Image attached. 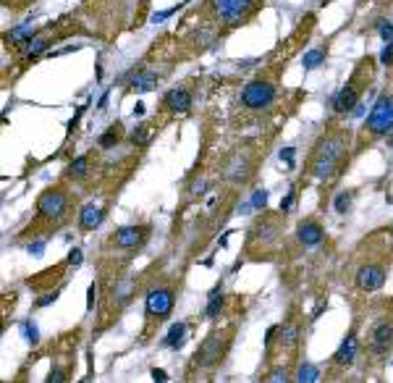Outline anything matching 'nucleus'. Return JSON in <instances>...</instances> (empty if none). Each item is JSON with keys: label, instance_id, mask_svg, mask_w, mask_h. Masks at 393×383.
<instances>
[{"label": "nucleus", "instance_id": "obj_1", "mask_svg": "<svg viewBox=\"0 0 393 383\" xmlns=\"http://www.w3.org/2000/svg\"><path fill=\"white\" fill-rule=\"evenodd\" d=\"M364 244H367V252H364V247H359L362 255L354 270V286L364 291V294H373V291H380L385 284L388 263H390V231L380 229Z\"/></svg>", "mask_w": 393, "mask_h": 383}, {"label": "nucleus", "instance_id": "obj_2", "mask_svg": "<svg viewBox=\"0 0 393 383\" xmlns=\"http://www.w3.org/2000/svg\"><path fill=\"white\" fill-rule=\"evenodd\" d=\"M346 163H349V131L336 126V129H328L315 142L307 168H309V176L328 182V178H336L343 173Z\"/></svg>", "mask_w": 393, "mask_h": 383}, {"label": "nucleus", "instance_id": "obj_3", "mask_svg": "<svg viewBox=\"0 0 393 383\" xmlns=\"http://www.w3.org/2000/svg\"><path fill=\"white\" fill-rule=\"evenodd\" d=\"M375 79V58L373 55H367L357 63V69L351 71L349 82L343 84V89L336 95L333 100V113L336 116H346V113H351V110L359 105L362 95H364V89L369 87V82Z\"/></svg>", "mask_w": 393, "mask_h": 383}, {"label": "nucleus", "instance_id": "obj_4", "mask_svg": "<svg viewBox=\"0 0 393 383\" xmlns=\"http://www.w3.org/2000/svg\"><path fill=\"white\" fill-rule=\"evenodd\" d=\"M390 131H393V92H383L375 100L373 110H369V116H367V121L362 126V134L357 139V150L373 145L375 139L388 137Z\"/></svg>", "mask_w": 393, "mask_h": 383}, {"label": "nucleus", "instance_id": "obj_5", "mask_svg": "<svg viewBox=\"0 0 393 383\" xmlns=\"http://www.w3.org/2000/svg\"><path fill=\"white\" fill-rule=\"evenodd\" d=\"M68 210H71V192H66L63 187L45 189L37 199V220H42V223L58 226L68 215Z\"/></svg>", "mask_w": 393, "mask_h": 383}, {"label": "nucleus", "instance_id": "obj_6", "mask_svg": "<svg viewBox=\"0 0 393 383\" xmlns=\"http://www.w3.org/2000/svg\"><path fill=\"white\" fill-rule=\"evenodd\" d=\"M228 344H231L228 331H213V333L199 344V349L194 352L192 370H213V368H218V365L223 362L225 352H228Z\"/></svg>", "mask_w": 393, "mask_h": 383}, {"label": "nucleus", "instance_id": "obj_7", "mask_svg": "<svg viewBox=\"0 0 393 383\" xmlns=\"http://www.w3.org/2000/svg\"><path fill=\"white\" fill-rule=\"evenodd\" d=\"M393 347V307L390 312H380L364 331V349L373 357H385Z\"/></svg>", "mask_w": 393, "mask_h": 383}, {"label": "nucleus", "instance_id": "obj_8", "mask_svg": "<svg viewBox=\"0 0 393 383\" xmlns=\"http://www.w3.org/2000/svg\"><path fill=\"white\" fill-rule=\"evenodd\" d=\"M275 95H278V87H275L273 79H252L244 92H241V108L244 110H252V113H262V110H267L275 100Z\"/></svg>", "mask_w": 393, "mask_h": 383}, {"label": "nucleus", "instance_id": "obj_9", "mask_svg": "<svg viewBox=\"0 0 393 383\" xmlns=\"http://www.w3.org/2000/svg\"><path fill=\"white\" fill-rule=\"evenodd\" d=\"M176 305V286L173 284H160L155 289L147 291V302H144V312H147V323H163L168 320V315L173 312Z\"/></svg>", "mask_w": 393, "mask_h": 383}, {"label": "nucleus", "instance_id": "obj_10", "mask_svg": "<svg viewBox=\"0 0 393 383\" xmlns=\"http://www.w3.org/2000/svg\"><path fill=\"white\" fill-rule=\"evenodd\" d=\"M218 21H223L225 27H239L254 13V8L260 6V0H213Z\"/></svg>", "mask_w": 393, "mask_h": 383}, {"label": "nucleus", "instance_id": "obj_11", "mask_svg": "<svg viewBox=\"0 0 393 383\" xmlns=\"http://www.w3.org/2000/svg\"><path fill=\"white\" fill-rule=\"evenodd\" d=\"M252 166H254L252 157L246 155V150H241V152H236L225 163V178H228V182H234V184H244V182H249V176L254 171Z\"/></svg>", "mask_w": 393, "mask_h": 383}, {"label": "nucleus", "instance_id": "obj_12", "mask_svg": "<svg viewBox=\"0 0 393 383\" xmlns=\"http://www.w3.org/2000/svg\"><path fill=\"white\" fill-rule=\"evenodd\" d=\"M147 226H123L113 234V244L118 247V250H136V247H142L144 239H147Z\"/></svg>", "mask_w": 393, "mask_h": 383}, {"label": "nucleus", "instance_id": "obj_13", "mask_svg": "<svg viewBox=\"0 0 393 383\" xmlns=\"http://www.w3.org/2000/svg\"><path fill=\"white\" fill-rule=\"evenodd\" d=\"M357 354H359V336H357V331H351V333H346V339L341 341L338 352L333 354V365L341 368V370L351 368L357 362Z\"/></svg>", "mask_w": 393, "mask_h": 383}, {"label": "nucleus", "instance_id": "obj_14", "mask_svg": "<svg viewBox=\"0 0 393 383\" xmlns=\"http://www.w3.org/2000/svg\"><path fill=\"white\" fill-rule=\"evenodd\" d=\"M189 108H192V92H189L187 87H176V89H171V92H166L163 110L178 116V113H187Z\"/></svg>", "mask_w": 393, "mask_h": 383}, {"label": "nucleus", "instance_id": "obj_15", "mask_svg": "<svg viewBox=\"0 0 393 383\" xmlns=\"http://www.w3.org/2000/svg\"><path fill=\"white\" fill-rule=\"evenodd\" d=\"M296 236H299V241H302L304 247H317V244L322 241V236H325V229H322V223H320V220L307 218V220L299 223Z\"/></svg>", "mask_w": 393, "mask_h": 383}, {"label": "nucleus", "instance_id": "obj_16", "mask_svg": "<svg viewBox=\"0 0 393 383\" xmlns=\"http://www.w3.org/2000/svg\"><path fill=\"white\" fill-rule=\"evenodd\" d=\"M100 220H102V210L92 202V205H84L79 210V229L87 234V231H95L100 226Z\"/></svg>", "mask_w": 393, "mask_h": 383}, {"label": "nucleus", "instance_id": "obj_17", "mask_svg": "<svg viewBox=\"0 0 393 383\" xmlns=\"http://www.w3.org/2000/svg\"><path fill=\"white\" fill-rule=\"evenodd\" d=\"M89 171V155H79L76 160L68 163L66 168V178H71V182H79V178H84Z\"/></svg>", "mask_w": 393, "mask_h": 383}, {"label": "nucleus", "instance_id": "obj_18", "mask_svg": "<svg viewBox=\"0 0 393 383\" xmlns=\"http://www.w3.org/2000/svg\"><path fill=\"white\" fill-rule=\"evenodd\" d=\"M183 341H187V326H183V323H173L171 331H168V336H166V341H163V347L181 349Z\"/></svg>", "mask_w": 393, "mask_h": 383}, {"label": "nucleus", "instance_id": "obj_19", "mask_svg": "<svg viewBox=\"0 0 393 383\" xmlns=\"http://www.w3.org/2000/svg\"><path fill=\"white\" fill-rule=\"evenodd\" d=\"M155 84H157V74L155 71H139L131 79V89H136V92H150Z\"/></svg>", "mask_w": 393, "mask_h": 383}, {"label": "nucleus", "instance_id": "obj_20", "mask_svg": "<svg viewBox=\"0 0 393 383\" xmlns=\"http://www.w3.org/2000/svg\"><path fill=\"white\" fill-rule=\"evenodd\" d=\"M220 310H223V294H220V286H218V289L213 291V294H210V305H207L204 315H207L210 320H215L218 315H220Z\"/></svg>", "mask_w": 393, "mask_h": 383}, {"label": "nucleus", "instance_id": "obj_21", "mask_svg": "<svg viewBox=\"0 0 393 383\" xmlns=\"http://www.w3.org/2000/svg\"><path fill=\"white\" fill-rule=\"evenodd\" d=\"M320 63H325V50H309V53H304V58H302V66H304V71H312V69H317Z\"/></svg>", "mask_w": 393, "mask_h": 383}, {"label": "nucleus", "instance_id": "obj_22", "mask_svg": "<svg viewBox=\"0 0 393 383\" xmlns=\"http://www.w3.org/2000/svg\"><path fill=\"white\" fill-rule=\"evenodd\" d=\"M118 139H121V124H113L102 137H100V147H113V145H118Z\"/></svg>", "mask_w": 393, "mask_h": 383}, {"label": "nucleus", "instance_id": "obj_23", "mask_svg": "<svg viewBox=\"0 0 393 383\" xmlns=\"http://www.w3.org/2000/svg\"><path fill=\"white\" fill-rule=\"evenodd\" d=\"M29 37H34V27H32V24H24V27L13 29L11 34H6L8 42H18V45H21V42H27Z\"/></svg>", "mask_w": 393, "mask_h": 383}, {"label": "nucleus", "instance_id": "obj_24", "mask_svg": "<svg viewBox=\"0 0 393 383\" xmlns=\"http://www.w3.org/2000/svg\"><path fill=\"white\" fill-rule=\"evenodd\" d=\"M320 378V373H317V368H312V365H302L299 368V373H296V380H302V383H312V380H317Z\"/></svg>", "mask_w": 393, "mask_h": 383}, {"label": "nucleus", "instance_id": "obj_25", "mask_svg": "<svg viewBox=\"0 0 393 383\" xmlns=\"http://www.w3.org/2000/svg\"><path fill=\"white\" fill-rule=\"evenodd\" d=\"M351 197H354V192H341L338 197H336V210L338 213H346L351 208Z\"/></svg>", "mask_w": 393, "mask_h": 383}, {"label": "nucleus", "instance_id": "obj_26", "mask_svg": "<svg viewBox=\"0 0 393 383\" xmlns=\"http://www.w3.org/2000/svg\"><path fill=\"white\" fill-rule=\"evenodd\" d=\"M378 32H380V37H383L385 42H393V21L380 18V21H378Z\"/></svg>", "mask_w": 393, "mask_h": 383}, {"label": "nucleus", "instance_id": "obj_27", "mask_svg": "<svg viewBox=\"0 0 393 383\" xmlns=\"http://www.w3.org/2000/svg\"><path fill=\"white\" fill-rule=\"evenodd\" d=\"M294 199H296V189H291V192H288V194H286V197L281 199V215L291 210V205H294Z\"/></svg>", "mask_w": 393, "mask_h": 383}, {"label": "nucleus", "instance_id": "obj_28", "mask_svg": "<svg viewBox=\"0 0 393 383\" xmlns=\"http://www.w3.org/2000/svg\"><path fill=\"white\" fill-rule=\"evenodd\" d=\"M55 299H58V291H48L45 297H39V299H37V307H48V305H53Z\"/></svg>", "mask_w": 393, "mask_h": 383}, {"label": "nucleus", "instance_id": "obj_29", "mask_svg": "<svg viewBox=\"0 0 393 383\" xmlns=\"http://www.w3.org/2000/svg\"><path fill=\"white\" fill-rule=\"evenodd\" d=\"M380 61H383V66H393V42L385 45V50H383Z\"/></svg>", "mask_w": 393, "mask_h": 383}, {"label": "nucleus", "instance_id": "obj_30", "mask_svg": "<svg viewBox=\"0 0 393 383\" xmlns=\"http://www.w3.org/2000/svg\"><path fill=\"white\" fill-rule=\"evenodd\" d=\"M24 333H27V339L32 344H37V326L34 323H24Z\"/></svg>", "mask_w": 393, "mask_h": 383}, {"label": "nucleus", "instance_id": "obj_31", "mask_svg": "<svg viewBox=\"0 0 393 383\" xmlns=\"http://www.w3.org/2000/svg\"><path fill=\"white\" fill-rule=\"evenodd\" d=\"M265 380H288V373H286L283 368H278V370H273Z\"/></svg>", "mask_w": 393, "mask_h": 383}, {"label": "nucleus", "instance_id": "obj_32", "mask_svg": "<svg viewBox=\"0 0 393 383\" xmlns=\"http://www.w3.org/2000/svg\"><path fill=\"white\" fill-rule=\"evenodd\" d=\"M281 160H286V163H288V168H294V147L281 150Z\"/></svg>", "mask_w": 393, "mask_h": 383}, {"label": "nucleus", "instance_id": "obj_33", "mask_svg": "<svg viewBox=\"0 0 393 383\" xmlns=\"http://www.w3.org/2000/svg\"><path fill=\"white\" fill-rule=\"evenodd\" d=\"M265 202H267V192H257V194H254V208H265Z\"/></svg>", "mask_w": 393, "mask_h": 383}, {"label": "nucleus", "instance_id": "obj_34", "mask_svg": "<svg viewBox=\"0 0 393 383\" xmlns=\"http://www.w3.org/2000/svg\"><path fill=\"white\" fill-rule=\"evenodd\" d=\"M68 265H81V252L79 250H74L71 255H68V260H66Z\"/></svg>", "mask_w": 393, "mask_h": 383}, {"label": "nucleus", "instance_id": "obj_35", "mask_svg": "<svg viewBox=\"0 0 393 383\" xmlns=\"http://www.w3.org/2000/svg\"><path fill=\"white\" fill-rule=\"evenodd\" d=\"M152 378H155L157 383H166V380H168V375H166V370H157V368L152 370Z\"/></svg>", "mask_w": 393, "mask_h": 383}, {"label": "nucleus", "instance_id": "obj_36", "mask_svg": "<svg viewBox=\"0 0 393 383\" xmlns=\"http://www.w3.org/2000/svg\"><path fill=\"white\" fill-rule=\"evenodd\" d=\"M95 294H97V286L92 284V286H89V299H87V307H89V310H92V305H95Z\"/></svg>", "mask_w": 393, "mask_h": 383}, {"label": "nucleus", "instance_id": "obj_37", "mask_svg": "<svg viewBox=\"0 0 393 383\" xmlns=\"http://www.w3.org/2000/svg\"><path fill=\"white\" fill-rule=\"evenodd\" d=\"M144 113V105L142 103H136V108H134V116H142Z\"/></svg>", "mask_w": 393, "mask_h": 383}]
</instances>
